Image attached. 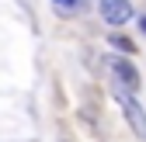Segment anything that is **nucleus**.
I'll use <instances>...</instances> for the list:
<instances>
[{"label":"nucleus","instance_id":"nucleus-6","mask_svg":"<svg viewBox=\"0 0 146 142\" xmlns=\"http://www.w3.org/2000/svg\"><path fill=\"white\" fill-rule=\"evenodd\" d=\"M139 28H143V31H146V17H143V21H139Z\"/></svg>","mask_w":146,"mask_h":142},{"label":"nucleus","instance_id":"nucleus-3","mask_svg":"<svg viewBox=\"0 0 146 142\" xmlns=\"http://www.w3.org/2000/svg\"><path fill=\"white\" fill-rule=\"evenodd\" d=\"M111 73H115V80L125 87V94L139 87V73H136V66H132L129 59H115V62H111Z\"/></svg>","mask_w":146,"mask_h":142},{"label":"nucleus","instance_id":"nucleus-5","mask_svg":"<svg viewBox=\"0 0 146 142\" xmlns=\"http://www.w3.org/2000/svg\"><path fill=\"white\" fill-rule=\"evenodd\" d=\"M77 4H80V0H56V7H63V11H73Z\"/></svg>","mask_w":146,"mask_h":142},{"label":"nucleus","instance_id":"nucleus-4","mask_svg":"<svg viewBox=\"0 0 146 142\" xmlns=\"http://www.w3.org/2000/svg\"><path fill=\"white\" fill-rule=\"evenodd\" d=\"M111 45H115V49H122V52H136V45H132L129 38H122V35H111Z\"/></svg>","mask_w":146,"mask_h":142},{"label":"nucleus","instance_id":"nucleus-2","mask_svg":"<svg viewBox=\"0 0 146 142\" xmlns=\"http://www.w3.org/2000/svg\"><path fill=\"white\" fill-rule=\"evenodd\" d=\"M101 17L108 24H125V21H132V4L129 0H101Z\"/></svg>","mask_w":146,"mask_h":142},{"label":"nucleus","instance_id":"nucleus-1","mask_svg":"<svg viewBox=\"0 0 146 142\" xmlns=\"http://www.w3.org/2000/svg\"><path fill=\"white\" fill-rule=\"evenodd\" d=\"M115 101L122 104V114H125V121L132 125V132L146 139V111H143V104H139L132 94H125V90H118V94H115Z\"/></svg>","mask_w":146,"mask_h":142}]
</instances>
